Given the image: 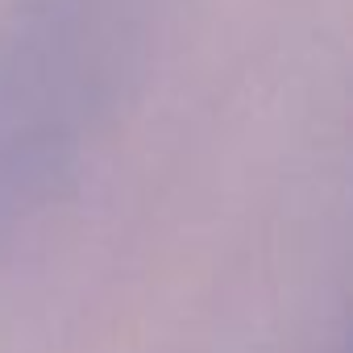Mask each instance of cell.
<instances>
[{
    "mask_svg": "<svg viewBox=\"0 0 353 353\" xmlns=\"http://www.w3.org/2000/svg\"><path fill=\"white\" fill-rule=\"evenodd\" d=\"M158 0H0V241L79 174L133 88Z\"/></svg>",
    "mask_w": 353,
    "mask_h": 353,
    "instance_id": "6da1fadb",
    "label": "cell"
}]
</instances>
